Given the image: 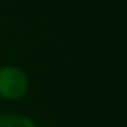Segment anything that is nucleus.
<instances>
[{
  "mask_svg": "<svg viewBox=\"0 0 127 127\" xmlns=\"http://www.w3.org/2000/svg\"><path fill=\"white\" fill-rule=\"evenodd\" d=\"M29 79L24 71L16 66L0 68V96L6 100H18L28 93Z\"/></svg>",
  "mask_w": 127,
  "mask_h": 127,
  "instance_id": "f257e3e1",
  "label": "nucleus"
},
{
  "mask_svg": "<svg viewBox=\"0 0 127 127\" xmlns=\"http://www.w3.org/2000/svg\"><path fill=\"white\" fill-rule=\"evenodd\" d=\"M0 127H37V126L28 116L10 113V114L0 116Z\"/></svg>",
  "mask_w": 127,
  "mask_h": 127,
  "instance_id": "f03ea898",
  "label": "nucleus"
}]
</instances>
